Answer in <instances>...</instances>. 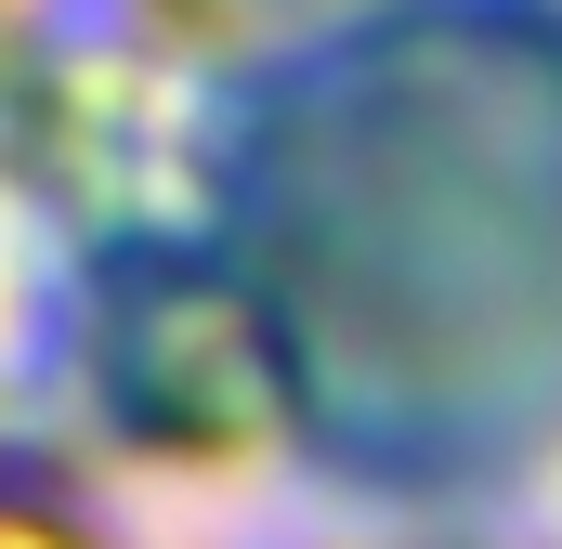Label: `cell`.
Instances as JSON below:
<instances>
[{"mask_svg":"<svg viewBox=\"0 0 562 549\" xmlns=\"http://www.w3.org/2000/svg\"><path fill=\"white\" fill-rule=\"evenodd\" d=\"M288 301L327 393L380 445H497L562 393V79L406 53L353 79V144L288 183Z\"/></svg>","mask_w":562,"mask_h":549,"instance_id":"obj_1","label":"cell"}]
</instances>
